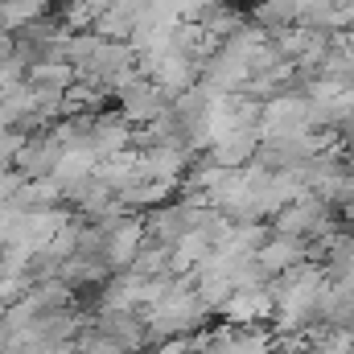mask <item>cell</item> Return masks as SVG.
Returning a JSON list of instances; mask_svg holds the SVG:
<instances>
[{
	"mask_svg": "<svg viewBox=\"0 0 354 354\" xmlns=\"http://www.w3.org/2000/svg\"><path fill=\"white\" fill-rule=\"evenodd\" d=\"M256 145H260L256 128H231V132H223V136L210 140V161L223 165V169H243L252 161Z\"/></svg>",
	"mask_w": 354,
	"mask_h": 354,
	"instance_id": "6da1fadb",
	"label": "cell"
},
{
	"mask_svg": "<svg viewBox=\"0 0 354 354\" xmlns=\"http://www.w3.org/2000/svg\"><path fill=\"white\" fill-rule=\"evenodd\" d=\"M256 260H260V268H264L268 276H276V272H284V268L309 260V243H301V239H292V235L272 231L264 243L256 248Z\"/></svg>",
	"mask_w": 354,
	"mask_h": 354,
	"instance_id": "7a4b0ae2",
	"label": "cell"
}]
</instances>
